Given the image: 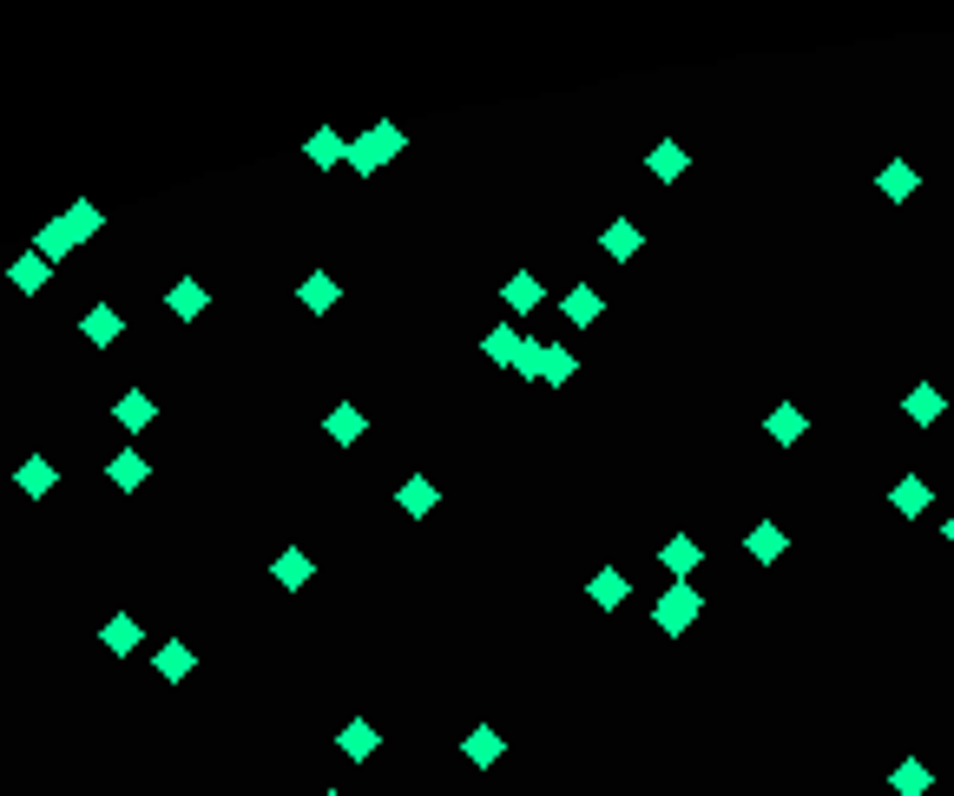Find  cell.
<instances>
[{"mask_svg": "<svg viewBox=\"0 0 954 796\" xmlns=\"http://www.w3.org/2000/svg\"><path fill=\"white\" fill-rule=\"evenodd\" d=\"M481 349H487V362L514 369V362H520V349H527V336H514V329L501 323V329H487V343H481Z\"/></svg>", "mask_w": 954, "mask_h": 796, "instance_id": "cell-27", "label": "cell"}, {"mask_svg": "<svg viewBox=\"0 0 954 796\" xmlns=\"http://www.w3.org/2000/svg\"><path fill=\"white\" fill-rule=\"evenodd\" d=\"M916 184H922V178H916V165H909V158H889V165L876 171V191H883L889 204H909V198H916Z\"/></svg>", "mask_w": 954, "mask_h": 796, "instance_id": "cell-7", "label": "cell"}, {"mask_svg": "<svg viewBox=\"0 0 954 796\" xmlns=\"http://www.w3.org/2000/svg\"><path fill=\"white\" fill-rule=\"evenodd\" d=\"M744 547H751V560H757V567H777V560L790 553V534H784L777 520H764V527H751V540H744Z\"/></svg>", "mask_w": 954, "mask_h": 796, "instance_id": "cell-14", "label": "cell"}, {"mask_svg": "<svg viewBox=\"0 0 954 796\" xmlns=\"http://www.w3.org/2000/svg\"><path fill=\"white\" fill-rule=\"evenodd\" d=\"M112 415H119V428H132V435H138V428H151V422H158V402H151L145 389H125V395L112 402Z\"/></svg>", "mask_w": 954, "mask_h": 796, "instance_id": "cell-12", "label": "cell"}, {"mask_svg": "<svg viewBox=\"0 0 954 796\" xmlns=\"http://www.w3.org/2000/svg\"><path fill=\"white\" fill-rule=\"evenodd\" d=\"M99 224H105V217H99V204H72L59 224H40V231H33V250H40L46 264H53V257H72V250H79V237H92Z\"/></svg>", "mask_w": 954, "mask_h": 796, "instance_id": "cell-1", "label": "cell"}, {"mask_svg": "<svg viewBox=\"0 0 954 796\" xmlns=\"http://www.w3.org/2000/svg\"><path fill=\"white\" fill-rule=\"evenodd\" d=\"M408 138H402V125H375V132H362V138H349V165L369 178V171H382L395 152H402Z\"/></svg>", "mask_w": 954, "mask_h": 796, "instance_id": "cell-2", "label": "cell"}, {"mask_svg": "<svg viewBox=\"0 0 954 796\" xmlns=\"http://www.w3.org/2000/svg\"><path fill=\"white\" fill-rule=\"evenodd\" d=\"M942 534H949V547H954V514H949V527H942Z\"/></svg>", "mask_w": 954, "mask_h": 796, "instance_id": "cell-34", "label": "cell"}, {"mask_svg": "<svg viewBox=\"0 0 954 796\" xmlns=\"http://www.w3.org/2000/svg\"><path fill=\"white\" fill-rule=\"evenodd\" d=\"M461 751H468V764H481V771H487V764H501V751H507V744H501V731H494V725H481V731H468V744H461Z\"/></svg>", "mask_w": 954, "mask_h": 796, "instance_id": "cell-30", "label": "cell"}, {"mask_svg": "<svg viewBox=\"0 0 954 796\" xmlns=\"http://www.w3.org/2000/svg\"><path fill=\"white\" fill-rule=\"evenodd\" d=\"M165 303H171V316H184V323H191V316H204V303H211V296H204V283H198V277H178Z\"/></svg>", "mask_w": 954, "mask_h": 796, "instance_id": "cell-25", "label": "cell"}, {"mask_svg": "<svg viewBox=\"0 0 954 796\" xmlns=\"http://www.w3.org/2000/svg\"><path fill=\"white\" fill-rule=\"evenodd\" d=\"M151 665H158V679H165V685H184V679H191V665H198V659H191V646H184V639H165V646H158V659H151Z\"/></svg>", "mask_w": 954, "mask_h": 796, "instance_id": "cell-23", "label": "cell"}, {"mask_svg": "<svg viewBox=\"0 0 954 796\" xmlns=\"http://www.w3.org/2000/svg\"><path fill=\"white\" fill-rule=\"evenodd\" d=\"M764 428H771V441H777V448H797V441H804V428H810V415H804L797 402H777V415H771Z\"/></svg>", "mask_w": 954, "mask_h": 796, "instance_id": "cell-21", "label": "cell"}, {"mask_svg": "<svg viewBox=\"0 0 954 796\" xmlns=\"http://www.w3.org/2000/svg\"><path fill=\"white\" fill-rule=\"evenodd\" d=\"M889 501H896V514H902V520H916V514L929 507V481H916V474H909V481H896V494H889Z\"/></svg>", "mask_w": 954, "mask_h": 796, "instance_id": "cell-31", "label": "cell"}, {"mask_svg": "<svg viewBox=\"0 0 954 796\" xmlns=\"http://www.w3.org/2000/svg\"><path fill=\"white\" fill-rule=\"evenodd\" d=\"M646 171H652L659 184H672V178H685V171H692V152L665 138V145H652V152H646Z\"/></svg>", "mask_w": 954, "mask_h": 796, "instance_id": "cell-9", "label": "cell"}, {"mask_svg": "<svg viewBox=\"0 0 954 796\" xmlns=\"http://www.w3.org/2000/svg\"><path fill=\"white\" fill-rule=\"evenodd\" d=\"M599 250H606L613 264H632V257L646 250V237H639V224H632V217H613V224L599 231Z\"/></svg>", "mask_w": 954, "mask_h": 796, "instance_id": "cell-4", "label": "cell"}, {"mask_svg": "<svg viewBox=\"0 0 954 796\" xmlns=\"http://www.w3.org/2000/svg\"><path fill=\"white\" fill-rule=\"evenodd\" d=\"M889 784H896V796H929V764H922V758H909V764H896V777H889Z\"/></svg>", "mask_w": 954, "mask_h": 796, "instance_id": "cell-32", "label": "cell"}, {"mask_svg": "<svg viewBox=\"0 0 954 796\" xmlns=\"http://www.w3.org/2000/svg\"><path fill=\"white\" fill-rule=\"evenodd\" d=\"M7 283H13L20 296H40V290H46V257H40V250L13 257V264H7Z\"/></svg>", "mask_w": 954, "mask_h": 796, "instance_id": "cell-18", "label": "cell"}, {"mask_svg": "<svg viewBox=\"0 0 954 796\" xmlns=\"http://www.w3.org/2000/svg\"><path fill=\"white\" fill-rule=\"evenodd\" d=\"M501 303H507L514 316H527V310H540V303H547V290H540V277H534V270H514V277H507V290H501Z\"/></svg>", "mask_w": 954, "mask_h": 796, "instance_id": "cell-10", "label": "cell"}, {"mask_svg": "<svg viewBox=\"0 0 954 796\" xmlns=\"http://www.w3.org/2000/svg\"><path fill=\"white\" fill-rule=\"evenodd\" d=\"M336 751H343L349 764H362V758H375V751H382V731H375L369 718H356V725H343V738H336Z\"/></svg>", "mask_w": 954, "mask_h": 796, "instance_id": "cell-17", "label": "cell"}, {"mask_svg": "<svg viewBox=\"0 0 954 796\" xmlns=\"http://www.w3.org/2000/svg\"><path fill=\"white\" fill-rule=\"evenodd\" d=\"M435 501H441V487H435L428 474H408V481L395 487V507H402L408 520H428V514H435Z\"/></svg>", "mask_w": 954, "mask_h": 796, "instance_id": "cell-5", "label": "cell"}, {"mask_svg": "<svg viewBox=\"0 0 954 796\" xmlns=\"http://www.w3.org/2000/svg\"><path fill=\"white\" fill-rule=\"evenodd\" d=\"M573 375H580V356H573V349H560V343H547V356H540V382H553V389H560V382H573Z\"/></svg>", "mask_w": 954, "mask_h": 796, "instance_id": "cell-28", "label": "cell"}, {"mask_svg": "<svg viewBox=\"0 0 954 796\" xmlns=\"http://www.w3.org/2000/svg\"><path fill=\"white\" fill-rule=\"evenodd\" d=\"M296 296H303V310H310V316H329V310H336V296H343V290H336V277H329V270H310V277H303V290H296Z\"/></svg>", "mask_w": 954, "mask_h": 796, "instance_id": "cell-19", "label": "cell"}, {"mask_svg": "<svg viewBox=\"0 0 954 796\" xmlns=\"http://www.w3.org/2000/svg\"><path fill=\"white\" fill-rule=\"evenodd\" d=\"M13 487H20L26 501H40V494H53V461H46V455H26V461L13 468Z\"/></svg>", "mask_w": 954, "mask_h": 796, "instance_id": "cell-22", "label": "cell"}, {"mask_svg": "<svg viewBox=\"0 0 954 796\" xmlns=\"http://www.w3.org/2000/svg\"><path fill=\"white\" fill-rule=\"evenodd\" d=\"M705 613V593L692 586V580H672V593L652 606V619H659V632H692V619Z\"/></svg>", "mask_w": 954, "mask_h": 796, "instance_id": "cell-3", "label": "cell"}, {"mask_svg": "<svg viewBox=\"0 0 954 796\" xmlns=\"http://www.w3.org/2000/svg\"><path fill=\"white\" fill-rule=\"evenodd\" d=\"M323 796H343V791H323Z\"/></svg>", "mask_w": 954, "mask_h": 796, "instance_id": "cell-35", "label": "cell"}, {"mask_svg": "<svg viewBox=\"0 0 954 796\" xmlns=\"http://www.w3.org/2000/svg\"><path fill=\"white\" fill-rule=\"evenodd\" d=\"M323 428H329V441H343V448H349V441H362L369 415H362L356 402H343V408H329V422H323Z\"/></svg>", "mask_w": 954, "mask_h": 796, "instance_id": "cell-26", "label": "cell"}, {"mask_svg": "<svg viewBox=\"0 0 954 796\" xmlns=\"http://www.w3.org/2000/svg\"><path fill=\"white\" fill-rule=\"evenodd\" d=\"M586 593H593V606H626V599H632V580L606 567V573H593V586H586Z\"/></svg>", "mask_w": 954, "mask_h": 796, "instance_id": "cell-29", "label": "cell"}, {"mask_svg": "<svg viewBox=\"0 0 954 796\" xmlns=\"http://www.w3.org/2000/svg\"><path fill=\"white\" fill-rule=\"evenodd\" d=\"M902 408H909V422H916V428H935V422H942V408H949V402H942V389H935V382H916V389H909V402H902Z\"/></svg>", "mask_w": 954, "mask_h": 796, "instance_id": "cell-20", "label": "cell"}, {"mask_svg": "<svg viewBox=\"0 0 954 796\" xmlns=\"http://www.w3.org/2000/svg\"><path fill=\"white\" fill-rule=\"evenodd\" d=\"M79 336H86V343H119V336H125V316H119L112 303H92V310L79 316Z\"/></svg>", "mask_w": 954, "mask_h": 796, "instance_id": "cell-11", "label": "cell"}, {"mask_svg": "<svg viewBox=\"0 0 954 796\" xmlns=\"http://www.w3.org/2000/svg\"><path fill=\"white\" fill-rule=\"evenodd\" d=\"M560 310H566V323H573V329H593V323L606 316V296H599L593 283H580V290H566V296H560Z\"/></svg>", "mask_w": 954, "mask_h": 796, "instance_id": "cell-8", "label": "cell"}, {"mask_svg": "<svg viewBox=\"0 0 954 796\" xmlns=\"http://www.w3.org/2000/svg\"><path fill=\"white\" fill-rule=\"evenodd\" d=\"M540 356H547V343H534V336H527V349H520V362H514V369H520L527 382H540Z\"/></svg>", "mask_w": 954, "mask_h": 796, "instance_id": "cell-33", "label": "cell"}, {"mask_svg": "<svg viewBox=\"0 0 954 796\" xmlns=\"http://www.w3.org/2000/svg\"><path fill=\"white\" fill-rule=\"evenodd\" d=\"M698 560H705V553H698V540H692V534H672V540H665V553H659V567H665L672 580H692V573H698Z\"/></svg>", "mask_w": 954, "mask_h": 796, "instance_id": "cell-15", "label": "cell"}, {"mask_svg": "<svg viewBox=\"0 0 954 796\" xmlns=\"http://www.w3.org/2000/svg\"><path fill=\"white\" fill-rule=\"evenodd\" d=\"M145 474H151V461H145L138 448H125V455H112V461H105V481H112L119 494H132V487H145Z\"/></svg>", "mask_w": 954, "mask_h": 796, "instance_id": "cell-13", "label": "cell"}, {"mask_svg": "<svg viewBox=\"0 0 954 796\" xmlns=\"http://www.w3.org/2000/svg\"><path fill=\"white\" fill-rule=\"evenodd\" d=\"M303 158H310L316 171H329V165H343V158H349V138H343V132H316V138L303 145Z\"/></svg>", "mask_w": 954, "mask_h": 796, "instance_id": "cell-24", "label": "cell"}, {"mask_svg": "<svg viewBox=\"0 0 954 796\" xmlns=\"http://www.w3.org/2000/svg\"><path fill=\"white\" fill-rule=\"evenodd\" d=\"M270 580H277L283 593H303V586L316 580V560H310L303 547H290V553H277V560H270Z\"/></svg>", "mask_w": 954, "mask_h": 796, "instance_id": "cell-6", "label": "cell"}, {"mask_svg": "<svg viewBox=\"0 0 954 796\" xmlns=\"http://www.w3.org/2000/svg\"><path fill=\"white\" fill-rule=\"evenodd\" d=\"M138 639H145V632H138V619H132V613H112V619L99 626V646H105L112 659H125V652H138Z\"/></svg>", "mask_w": 954, "mask_h": 796, "instance_id": "cell-16", "label": "cell"}]
</instances>
